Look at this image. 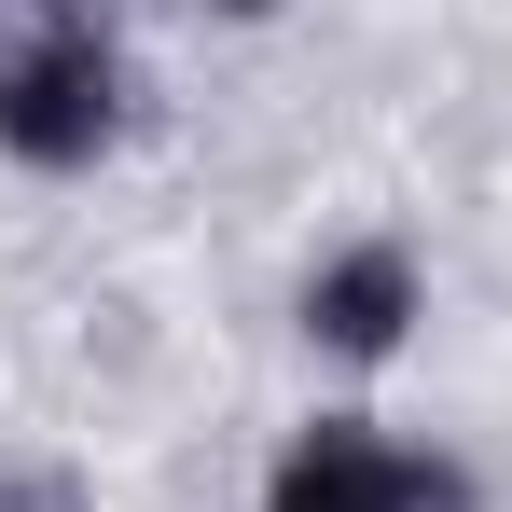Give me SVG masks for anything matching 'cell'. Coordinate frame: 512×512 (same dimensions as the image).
I'll return each mask as SVG.
<instances>
[{
    "label": "cell",
    "mask_w": 512,
    "mask_h": 512,
    "mask_svg": "<svg viewBox=\"0 0 512 512\" xmlns=\"http://www.w3.org/2000/svg\"><path fill=\"white\" fill-rule=\"evenodd\" d=\"M125 125V70L84 14H42L28 42H0V153L14 167H97Z\"/></svg>",
    "instance_id": "6da1fadb"
},
{
    "label": "cell",
    "mask_w": 512,
    "mask_h": 512,
    "mask_svg": "<svg viewBox=\"0 0 512 512\" xmlns=\"http://www.w3.org/2000/svg\"><path fill=\"white\" fill-rule=\"evenodd\" d=\"M263 512H471V485L443 457H416V443H388L374 416H319Z\"/></svg>",
    "instance_id": "7a4b0ae2"
},
{
    "label": "cell",
    "mask_w": 512,
    "mask_h": 512,
    "mask_svg": "<svg viewBox=\"0 0 512 512\" xmlns=\"http://www.w3.org/2000/svg\"><path fill=\"white\" fill-rule=\"evenodd\" d=\"M305 333L333 346V360H388V346L416 333V263L388 250V236H374V250H333L305 277Z\"/></svg>",
    "instance_id": "3957f363"
}]
</instances>
